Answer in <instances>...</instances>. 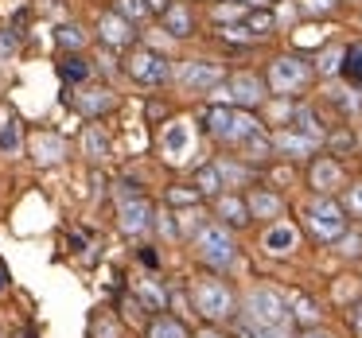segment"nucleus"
<instances>
[{
  "label": "nucleus",
  "instance_id": "b1692460",
  "mask_svg": "<svg viewBox=\"0 0 362 338\" xmlns=\"http://www.w3.org/2000/svg\"><path fill=\"white\" fill-rule=\"evenodd\" d=\"M55 47L63 51V55L66 51H86L90 47V32L82 24H59L55 28Z\"/></svg>",
  "mask_w": 362,
  "mask_h": 338
},
{
  "label": "nucleus",
  "instance_id": "f257e3e1",
  "mask_svg": "<svg viewBox=\"0 0 362 338\" xmlns=\"http://www.w3.org/2000/svg\"><path fill=\"white\" fill-rule=\"evenodd\" d=\"M242 338H292L288 299L276 288H253L245 296V315L238 322Z\"/></svg>",
  "mask_w": 362,
  "mask_h": 338
},
{
  "label": "nucleus",
  "instance_id": "a19ab883",
  "mask_svg": "<svg viewBox=\"0 0 362 338\" xmlns=\"http://www.w3.org/2000/svg\"><path fill=\"white\" fill-rule=\"evenodd\" d=\"M339 253L343 257H362V234H343L339 237Z\"/></svg>",
  "mask_w": 362,
  "mask_h": 338
},
{
  "label": "nucleus",
  "instance_id": "79ce46f5",
  "mask_svg": "<svg viewBox=\"0 0 362 338\" xmlns=\"http://www.w3.org/2000/svg\"><path fill=\"white\" fill-rule=\"evenodd\" d=\"M343 210H346V214H362V183H354V187L346 191V198H343Z\"/></svg>",
  "mask_w": 362,
  "mask_h": 338
},
{
  "label": "nucleus",
  "instance_id": "dca6fc26",
  "mask_svg": "<svg viewBox=\"0 0 362 338\" xmlns=\"http://www.w3.org/2000/svg\"><path fill=\"white\" fill-rule=\"evenodd\" d=\"M261 245H265L269 257H288V253L300 245V234H296L292 222H273V226L265 229V237H261Z\"/></svg>",
  "mask_w": 362,
  "mask_h": 338
},
{
  "label": "nucleus",
  "instance_id": "37998d69",
  "mask_svg": "<svg viewBox=\"0 0 362 338\" xmlns=\"http://www.w3.org/2000/svg\"><path fill=\"white\" fill-rule=\"evenodd\" d=\"M113 198H117V203H129V198H141V187H136V183H117V191H113Z\"/></svg>",
  "mask_w": 362,
  "mask_h": 338
},
{
  "label": "nucleus",
  "instance_id": "6e6552de",
  "mask_svg": "<svg viewBox=\"0 0 362 338\" xmlns=\"http://www.w3.org/2000/svg\"><path fill=\"white\" fill-rule=\"evenodd\" d=\"M265 78H257L253 71H242V74H230V82L214 94L222 97L226 105H238V109H253V105L265 102Z\"/></svg>",
  "mask_w": 362,
  "mask_h": 338
},
{
  "label": "nucleus",
  "instance_id": "a878e982",
  "mask_svg": "<svg viewBox=\"0 0 362 338\" xmlns=\"http://www.w3.org/2000/svg\"><path fill=\"white\" fill-rule=\"evenodd\" d=\"M238 148L245 152V159H250V164H261V159H269V156H273V136H265V133L257 128V133H253V136H245V140L238 144Z\"/></svg>",
  "mask_w": 362,
  "mask_h": 338
},
{
  "label": "nucleus",
  "instance_id": "ddd939ff",
  "mask_svg": "<svg viewBox=\"0 0 362 338\" xmlns=\"http://www.w3.org/2000/svg\"><path fill=\"white\" fill-rule=\"evenodd\" d=\"M308 183H312L315 195H335V191L343 187V167H339V159L315 156L312 167H308Z\"/></svg>",
  "mask_w": 362,
  "mask_h": 338
},
{
  "label": "nucleus",
  "instance_id": "20e7f679",
  "mask_svg": "<svg viewBox=\"0 0 362 338\" xmlns=\"http://www.w3.org/2000/svg\"><path fill=\"white\" fill-rule=\"evenodd\" d=\"M195 253L199 260H203L206 268H214V272H222V268L234 265V234H230V226H222V222H203L195 234Z\"/></svg>",
  "mask_w": 362,
  "mask_h": 338
},
{
  "label": "nucleus",
  "instance_id": "49530a36",
  "mask_svg": "<svg viewBox=\"0 0 362 338\" xmlns=\"http://www.w3.org/2000/svg\"><path fill=\"white\" fill-rule=\"evenodd\" d=\"M12 51H16V40L12 35H0V59H8Z\"/></svg>",
  "mask_w": 362,
  "mask_h": 338
},
{
  "label": "nucleus",
  "instance_id": "2eb2a0df",
  "mask_svg": "<svg viewBox=\"0 0 362 338\" xmlns=\"http://www.w3.org/2000/svg\"><path fill=\"white\" fill-rule=\"evenodd\" d=\"M315 148H320V140L308 133H296V128H281L273 136V152L288 159H308V156H315Z\"/></svg>",
  "mask_w": 362,
  "mask_h": 338
},
{
  "label": "nucleus",
  "instance_id": "f704fd0d",
  "mask_svg": "<svg viewBox=\"0 0 362 338\" xmlns=\"http://www.w3.org/2000/svg\"><path fill=\"white\" fill-rule=\"evenodd\" d=\"M312 71H320L323 78H331V74H339V71H343V51H339V47H327V51L320 55V63L312 66Z\"/></svg>",
  "mask_w": 362,
  "mask_h": 338
},
{
  "label": "nucleus",
  "instance_id": "473e14b6",
  "mask_svg": "<svg viewBox=\"0 0 362 338\" xmlns=\"http://www.w3.org/2000/svg\"><path fill=\"white\" fill-rule=\"evenodd\" d=\"M218 175H222V187H242L245 179H250V171H245L242 164H234V159H218Z\"/></svg>",
  "mask_w": 362,
  "mask_h": 338
},
{
  "label": "nucleus",
  "instance_id": "39448f33",
  "mask_svg": "<svg viewBox=\"0 0 362 338\" xmlns=\"http://www.w3.org/2000/svg\"><path fill=\"white\" fill-rule=\"evenodd\" d=\"M312 63L308 59H300V55H281V59H273L269 63V74H265V86L273 90L276 97H292V94H300V90L312 82Z\"/></svg>",
  "mask_w": 362,
  "mask_h": 338
},
{
  "label": "nucleus",
  "instance_id": "423d86ee",
  "mask_svg": "<svg viewBox=\"0 0 362 338\" xmlns=\"http://www.w3.org/2000/svg\"><path fill=\"white\" fill-rule=\"evenodd\" d=\"M191 299H195V311L203 315L206 322H226L234 315V291L226 288V280H214V276H203L191 288Z\"/></svg>",
  "mask_w": 362,
  "mask_h": 338
},
{
  "label": "nucleus",
  "instance_id": "72a5a7b5",
  "mask_svg": "<svg viewBox=\"0 0 362 338\" xmlns=\"http://www.w3.org/2000/svg\"><path fill=\"white\" fill-rule=\"evenodd\" d=\"M175 226H180V237H195L199 226H203V214H199V206H183V210L175 214Z\"/></svg>",
  "mask_w": 362,
  "mask_h": 338
},
{
  "label": "nucleus",
  "instance_id": "412c9836",
  "mask_svg": "<svg viewBox=\"0 0 362 338\" xmlns=\"http://www.w3.org/2000/svg\"><path fill=\"white\" fill-rule=\"evenodd\" d=\"M59 78L63 82H86V78H94V63L90 59H82V51H66L63 59H59Z\"/></svg>",
  "mask_w": 362,
  "mask_h": 338
},
{
  "label": "nucleus",
  "instance_id": "aec40b11",
  "mask_svg": "<svg viewBox=\"0 0 362 338\" xmlns=\"http://www.w3.org/2000/svg\"><path fill=\"white\" fill-rule=\"evenodd\" d=\"M136 288V299H141L144 311H168V288L156 280V276H141V280H133Z\"/></svg>",
  "mask_w": 362,
  "mask_h": 338
},
{
  "label": "nucleus",
  "instance_id": "864d4df0",
  "mask_svg": "<svg viewBox=\"0 0 362 338\" xmlns=\"http://www.w3.org/2000/svg\"><path fill=\"white\" fill-rule=\"evenodd\" d=\"M199 338H222V334H218V330H211V327H203V330H199Z\"/></svg>",
  "mask_w": 362,
  "mask_h": 338
},
{
  "label": "nucleus",
  "instance_id": "7c9ffc66",
  "mask_svg": "<svg viewBox=\"0 0 362 338\" xmlns=\"http://www.w3.org/2000/svg\"><path fill=\"white\" fill-rule=\"evenodd\" d=\"M195 191H199V195H222V175H218V167H214V164L199 167V171H195Z\"/></svg>",
  "mask_w": 362,
  "mask_h": 338
},
{
  "label": "nucleus",
  "instance_id": "9b49d317",
  "mask_svg": "<svg viewBox=\"0 0 362 338\" xmlns=\"http://www.w3.org/2000/svg\"><path fill=\"white\" fill-rule=\"evenodd\" d=\"M98 40H102L110 51H129L136 43V32H133V24H129L121 12L110 8V12L98 16Z\"/></svg>",
  "mask_w": 362,
  "mask_h": 338
},
{
  "label": "nucleus",
  "instance_id": "1a4fd4ad",
  "mask_svg": "<svg viewBox=\"0 0 362 338\" xmlns=\"http://www.w3.org/2000/svg\"><path fill=\"white\" fill-rule=\"evenodd\" d=\"M222 78H226L222 63H211V59H187V63H180V71H175V82H180L183 90H191V94H211Z\"/></svg>",
  "mask_w": 362,
  "mask_h": 338
},
{
  "label": "nucleus",
  "instance_id": "9d476101",
  "mask_svg": "<svg viewBox=\"0 0 362 338\" xmlns=\"http://www.w3.org/2000/svg\"><path fill=\"white\" fill-rule=\"evenodd\" d=\"M160 152H164V159H172V164L187 159L191 152H195V128H191V121H168L164 133H160Z\"/></svg>",
  "mask_w": 362,
  "mask_h": 338
},
{
  "label": "nucleus",
  "instance_id": "cd10ccee",
  "mask_svg": "<svg viewBox=\"0 0 362 338\" xmlns=\"http://www.w3.org/2000/svg\"><path fill=\"white\" fill-rule=\"evenodd\" d=\"M288 311H292V322H300V327H315V322H320V307H315V299H308V296H292Z\"/></svg>",
  "mask_w": 362,
  "mask_h": 338
},
{
  "label": "nucleus",
  "instance_id": "f8f14e48",
  "mask_svg": "<svg viewBox=\"0 0 362 338\" xmlns=\"http://www.w3.org/2000/svg\"><path fill=\"white\" fill-rule=\"evenodd\" d=\"M152 222H156V218H152V203L144 195L141 198H129V203H117V229L125 237H141Z\"/></svg>",
  "mask_w": 362,
  "mask_h": 338
},
{
  "label": "nucleus",
  "instance_id": "c9c22d12",
  "mask_svg": "<svg viewBox=\"0 0 362 338\" xmlns=\"http://www.w3.org/2000/svg\"><path fill=\"white\" fill-rule=\"evenodd\" d=\"M199 191L195 187H168V203L175 206V210H180V206H199Z\"/></svg>",
  "mask_w": 362,
  "mask_h": 338
},
{
  "label": "nucleus",
  "instance_id": "bb28decb",
  "mask_svg": "<svg viewBox=\"0 0 362 338\" xmlns=\"http://www.w3.org/2000/svg\"><path fill=\"white\" fill-rule=\"evenodd\" d=\"M245 32L253 35V40H265V35H273V28H276V20H273V12L269 8H253V12H245Z\"/></svg>",
  "mask_w": 362,
  "mask_h": 338
},
{
  "label": "nucleus",
  "instance_id": "ea45409f",
  "mask_svg": "<svg viewBox=\"0 0 362 338\" xmlns=\"http://www.w3.org/2000/svg\"><path fill=\"white\" fill-rule=\"evenodd\" d=\"M222 40L226 43H234V47H245V43H253V35L245 32V24H222Z\"/></svg>",
  "mask_w": 362,
  "mask_h": 338
},
{
  "label": "nucleus",
  "instance_id": "c756f323",
  "mask_svg": "<svg viewBox=\"0 0 362 338\" xmlns=\"http://www.w3.org/2000/svg\"><path fill=\"white\" fill-rule=\"evenodd\" d=\"M339 74H346V82H354V90H362V43L343 51V71Z\"/></svg>",
  "mask_w": 362,
  "mask_h": 338
},
{
  "label": "nucleus",
  "instance_id": "8fccbe9b",
  "mask_svg": "<svg viewBox=\"0 0 362 338\" xmlns=\"http://www.w3.org/2000/svg\"><path fill=\"white\" fill-rule=\"evenodd\" d=\"M164 113H168L164 105H148V121H160V117H164Z\"/></svg>",
  "mask_w": 362,
  "mask_h": 338
},
{
  "label": "nucleus",
  "instance_id": "603ef678",
  "mask_svg": "<svg viewBox=\"0 0 362 338\" xmlns=\"http://www.w3.org/2000/svg\"><path fill=\"white\" fill-rule=\"evenodd\" d=\"M0 291H8V268L0 265Z\"/></svg>",
  "mask_w": 362,
  "mask_h": 338
},
{
  "label": "nucleus",
  "instance_id": "5fc2aeb1",
  "mask_svg": "<svg viewBox=\"0 0 362 338\" xmlns=\"http://www.w3.org/2000/svg\"><path fill=\"white\" fill-rule=\"evenodd\" d=\"M245 8H265V0H242Z\"/></svg>",
  "mask_w": 362,
  "mask_h": 338
},
{
  "label": "nucleus",
  "instance_id": "5701e85b",
  "mask_svg": "<svg viewBox=\"0 0 362 338\" xmlns=\"http://www.w3.org/2000/svg\"><path fill=\"white\" fill-rule=\"evenodd\" d=\"M144 338H191V330L183 327L180 319H172V315H152L148 327H144Z\"/></svg>",
  "mask_w": 362,
  "mask_h": 338
},
{
  "label": "nucleus",
  "instance_id": "4be33fe9",
  "mask_svg": "<svg viewBox=\"0 0 362 338\" xmlns=\"http://www.w3.org/2000/svg\"><path fill=\"white\" fill-rule=\"evenodd\" d=\"M245 206H250V218H281L284 214V198L273 191H250Z\"/></svg>",
  "mask_w": 362,
  "mask_h": 338
},
{
  "label": "nucleus",
  "instance_id": "7ed1b4c3",
  "mask_svg": "<svg viewBox=\"0 0 362 338\" xmlns=\"http://www.w3.org/2000/svg\"><path fill=\"white\" fill-rule=\"evenodd\" d=\"M304 226L315 241H339L346 234V210L343 203H335L331 195H315L304 206Z\"/></svg>",
  "mask_w": 362,
  "mask_h": 338
},
{
  "label": "nucleus",
  "instance_id": "393cba45",
  "mask_svg": "<svg viewBox=\"0 0 362 338\" xmlns=\"http://www.w3.org/2000/svg\"><path fill=\"white\" fill-rule=\"evenodd\" d=\"M90 338H121V319L105 307H98L90 315Z\"/></svg>",
  "mask_w": 362,
  "mask_h": 338
},
{
  "label": "nucleus",
  "instance_id": "a18cd8bd",
  "mask_svg": "<svg viewBox=\"0 0 362 338\" xmlns=\"http://www.w3.org/2000/svg\"><path fill=\"white\" fill-rule=\"evenodd\" d=\"M144 4H148V12H152V16H164L172 0H144Z\"/></svg>",
  "mask_w": 362,
  "mask_h": 338
},
{
  "label": "nucleus",
  "instance_id": "2f4dec72",
  "mask_svg": "<svg viewBox=\"0 0 362 338\" xmlns=\"http://www.w3.org/2000/svg\"><path fill=\"white\" fill-rule=\"evenodd\" d=\"M113 12H121V16L129 20V24H141V20H148V4L144 0H113Z\"/></svg>",
  "mask_w": 362,
  "mask_h": 338
},
{
  "label": "nucleus",
  "instance_id": "f03ea898",
  "mask_svg": "<svg viewBox=\"0 0 362 338\" xmlns=\"http://www.w3.org/2000/svg\"><path fill=\"white\" fill-rule=\"evenodd\" d=\"M203 125L218 144H234V148L245 140V136H253L261 128L257 117H253L250 109H238V105H211L206 117H203Z\"/></svg>",
  "mask_w": 362,
  "mask_h": 338
},
{
  "label": "nucleus",
  "instance_id": "de8ad7c7",
  "mask_svg": "<svg viewBox=\"0 0 362 338\" xmlns=\"http://www.w3.org/2000/svg\"><path fill=\"white\" fill-rule=\"evenodd\" d=\"M141 260H144L148 268H160V257H156V249H148V245L141 249Z\"/></svg>",
  "mask_w": 362,
  "mask_h": 338
},
{
  "label": "nucleus",
  "instance_id": "6e6d98bb",
  "mask_svg": "<svg viewBox=\"0 0 362 338\" xmlns=\"http://www.w3.org/2000/svg\"><path fill=\"white\" fill-rule=\"evenodd\" d=\"M358 4H362V0H358Z\"/></svg>",
  "mask_w": 362,
  "mask_h": 338
},
{
  "label": "nucleus",
  "instance_id": "c85d7f7f",
  "mask_svg": "<svg viewBox=\"0 0 362 338\" xmlns=\"http://www.w3.org/2000/svg\"><path fill=\"white\" fill-rule=\"evenodd\" d=\"M82 148H86V156L94 159V164H102V159L110 156V140L98 133V125H86V133H82Z\"/></svg>",
  "mask_w": 362,
  "mask_h": 338
},
{
  "label": "nucleus",
  "instance_id": "0eeeda50",
  "mask_svg": "<svg viewBox=\"0 0 362 338\" xmlns=\"http://www.w3.org/2000/svg\"><path fill=\"white\" fill-rule=\"evenodd\" d=\"M125 71H129V78H133L136 86H164V82L172 78V63H168L160 51H152V47L129 51Z\"/></svg>",
  "mask_w": 362,
  "mask_h": 338
},
{
  "label": "nucleus",
  "instance_id": "6ab92c4d",
  "mask_svg": "<svg viewBox=\"0 0 362 338\" xmlns=\"http://www.w3.org/2000/svg\"><path fill=\"white\" fill-rule=\"evenodd\" d=\"M160 24H164V32L172 35V40H187V35L195 32V16H191V8L183 4V0H172V4H168V12L160 16Z\"/></svg>",
  "mask_w": 362,
  "mask_h": 338
},
{
  "label": "nucleus",
  "instance_id": "4c0bfd02",
  "mask_svg": "<svg viewBox=\"0 0 362 338\" xmlns=\"http://www.w3.org/2000/svg\"><path fill=\"white\" fill-rule=\"evenodd\" d=\"M16 148H20V121L8 117L0 128V152H16Z\"/></svg>",
  "mask_w": 362,
  "mask_h": 338
},
{
  "label": "nucleus",
  "instance_id": "09e8293b",
  "mask_svg": "<svg viewBox=\"0 0 362 338\" xmlns=\"http://www.w3.org/2000/svg\"><path fill=\"white\" fill-rule=\"evenodd\" d=\"M351 327H354V330H358V334H362V303H358V307H354V311H351Z\"/></svg>",
  "mask_w": 362,
  "mask_h": 338
},
{
  "label": "nucleus",
  "instance_id": "3c124183",
  "mask_svg": "<svg viewBox=\"0 0 362 338\" xmlns=\"http://www.w3.org/2000/svg\"><path fill=\"white\" fill-rule=\"evenodd\" d=\"M304 338H331V334H327V330H315V327H308V330H304Z\"/></svg>",
  "mask_w": 362,
  "mask_h": 338
},
{
  "label": "nucleus",
  "instance_id": "a211bd4d",
  "mask_svg": "<svg viewBox=\"0 0 362 338\" xmlns=\"http://www.w3.org/2000/svg\"><path fill=\"white\" fill-rule=\"evenodd\" d=\"M214 214H218L222 226H230V229L250 226V206H245L242 195H214Z\"/></svg>",
  "mask_w": 362,
  "mask_h": 338
},
{
  "label": "nucleus",
  "instance_id": "f3484780",
  "mask_svg": "<svg viewBox=\"0 0 362 338\" xmlns=\"http://www.w3.org/2000/svg\"><path fill=\"white\" fill-rule=\"evenodd\" d=\"M32 152H35V164L40 167H55L66 159V144L59 133H35L32 136Z\"/></svg>",
  "mask_w": 362,
  "mask_h": 338
},
{
  "label": "nucleus",
  "instance_id": "4468645a",
  "mask_svg": "<svg viewBox=\"0 0 362 338\" xmlns=\"http://www.w3.org/2000/svg\"><path fill=\"white\" fill-rule=\"evenodd\" d=\"M71 105L82 113V117H102V113L117 109V94L105 90V86H86V90H78V94L71 97Z\"/></svg>",
  "mask_w": 362,
  "mask_h": 338
},
{
  "label": "nucleus",
  "instance_id": "e433bc0d",
  "mask_svg": "<svg viewBox=\"0 0 362 338\" xmlns=\"http://www.w3.org/2000/svg\"><path fill=\"white\" fill-rule=\"evenodd\" d=\"M245 4L242 0H230V4H218V8H214V20H218V24H234V20H245Z\"/></svg>",
  "mask_w": 362,
  "mask_h": 338
},
{
  "label": "nucleus",
  "instance_id": "58836bf2",
  "mask_svg": "<svg viewBox=\"0 0 362 338\" xmlns=\"http://www.w3.org/2000/svg\"><path fill=\"white\" fill-rule=\"evenodd\" d=\"M335 8H339V0H300L304 16H331Z\"/></svg>",
  "mask_w": 362,
  "mask_h": 338
},
{
  "label": "nucleus",
  "instance_id": "c03bdc74",
  "mask_svg": "<svg viewBox=\"0 0 362 338\" xmlns=\"http://www.w3.org/2000/svg\"><path fill=\"white\" fill-rule=\"evenodd\" d=\"M331 148H354V136L343 128V133H335V136H331Z\"/></svg>",
  "mask_w": 362,
  "mask_h": 338
}]
</instances>
